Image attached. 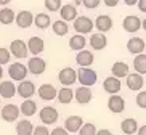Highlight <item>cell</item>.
I'll list each match as a JSON object with an SVG mask.
<instances>
[{"label": "cell", "instance_id": "obj_1", "mask_svg": "<svg viewBox=\"0 0 146 135\" xmlns=\"http://www.w3.org/2000/svg\"><path fill=\"white\" fill-rule=\"evenodd\" d=\"M77 80L82 84V87H88L96 84L98 80V76H96V71L90 69V68H80L77 71Z\"/></svg>", "mask_w": 146, "mask_h": 135}, {"label": "cell", "instance_id": "obj_2", "mask_svg": "<svg viewBox=\"0 0 146 135\" xmlns=\"http://www.w3.org/2000/svg\"><path fill=\"white\" fill-rule=\"evenodd\" d=\"M39 118L42 121V124H45V127L52 126V124H55L58 121V111L53 106H43L39 113Z\"/></svg>", "mask_w": 146, "mask_h": 135}, {"label": "cell", "instance_id": "obj_3", "mask_svg": "<svg viewBox=\"0 0 146 135\" xmlns=\"http://www.w3.org/2000/svg\"><path fill=\"white\" fill-rule=\"evenodd\" d=\"M8 74H10V77H11V82H13V80L23 82V80H26L27 68L23 65V63H13V65L8 68Z\"/></svg>", "mask_w": 146, "mask_h": 135}, {"label": "cell", "instance_id": "obj_4", "mask_svg": "<svg viewBox=\"0 0 146 135\" xmlns=\"http://www.w3.org/2000/svg\"><path fill=\"white\" fill-rule=\"evenodd\" d=\"M26 68H27V72H31V74H34V76H40V74L45 72V69H47V63H45V60H42V58L34 57L27 61Z\"/></svg>", "mask_w": 146, "mask_h": 135}, {"label": "cell", "instance_id": "obj_5", "mask_svg": "<svg viewBox=\"0 0 146 135\" xmlns=\"http://www.w3.org/2000/svg\"><path fill=\"white\" fill-rule=\"evenodd\" d=\"M93 29V21L88 16H77L74 19V31L80 34H88Z\"/></svg>", "mask_w": 146, "mask_h": 135}, {"label": "cell", "instance_id": "obj_6", "mask_svg": "<svg viewBox=\"0 0 146 135\" xmlns=\"http://www.w3.org/2000/svg\"><path fill=\"white\" fill-rule=\"evenodd\" d=\"M10 55H13L15 58H26L27 57V47H26V42L24 40H21V39H16V40H13L11 42V45H10Z\"/></svg>", "mask_w": 146, "mask_h": 135}, {"label": "cell", "instance_id": "obj_7", "mask_svg": "<svg viewBox=\"0 0 146 135\" xmlns=\"http://www.w3.org/2000/svg\"><path fill=\"white\" fill-rule=\"evenodd\" d=\"M122 27H124L127 32L133 34V32H137V31H140L143 27V21L138 16H135V15H130V16H125L124 18V21H122Z\"/></svg>", "mask_w": 146, "mask_h": 135}, {"label": "cell", "instance_id": "obj_8", "mask_svg": "<svg viewBox=\"0 0 146 135\" xmlns=\"http://www.w3.org/2000/svg\"><path fill=\"white\" fill-rule=\"evenodd\" d=\"M16 93L21 96V98L29 100L31 96L35 93L34 82H31V80H23V82H19V85H16Z\"/></svg>", "mask_w": 146, "mask_h": 135}, {"label": "cell", "instance_id": "obj_9", "mask_svg": "<svg viewBox=\"0 0 146 135\" xmlns=\"http://www.w3.org/2000/svg\"><path fill=\"white\" fill-rule=\"evenodd\" d=\"M15 21L19 27L23 29H27L29 26H32V23H34V15L31 13L29 10H23L19 11L18 15H15Z\"/></svg>", "mask_w": 146, "mask_h": 135}, {"label": "cell", "instance_id": "obj_10", "mask_svg": "<svg viewBox=\"0 0 146 135\" xmlns=\"http://www.w3.org/2000/svg\"><path fill=\"white\" fill-rule=\"evenodd\" d=\"M58 79H60V82L63 84L64 87H69V85H72V84L76 82V79H77V72H76L72 68H64V69L60 71Z\"/></svg>", "mask_w": 146, "mask_h": 135}, {"label": "cell", "instance_id": "obj_11", "mask_svg": "<svg viewBox=\"0 0 146 135\" xmlns=\"http://www.w3.org/2000/svg\"><path fill=\"white\" fill-rule=\"evenodd\" d=\"M108 108H109V111L114 114H119L124 111L125 108V101L122 96L119 95H111L109 96V100H108Z\"/></svg>", "mask_w": 146, "mask_h": 135}, {"label": "cell", "instance_id": "obj_12", "mask_svg": "<svg viewBox=\"0 0 146 135\" xmlns=\"http://www.w3.org/2000/svg\"><path fill=\"white\" fill-rule=\"evenodd\" d=\"M127 48H129V52L133 53V55H143L145 53V48H146V44H145V40L140 39V37H132L127 42Z\"/></svg>", "mask_w": 146, "mask_h": 135}, {"label": "cell", "instance_id": "obj_13", "mask_svg": "<svg viewBox=\"0 0 146 135\" xmlns=\"http://www.w3.org/2000/svg\"><path fill=\"white\" fill-rule=\"evenodd\" d=\"M84 126V119L80 118V116H69L68 119L64 121V129L66 132H72V134H76V132H79V129Z\"/></svg>", "mask_w": 146, "mask_h": 135}, {"label": "cell", "instance_id": "obj_14", "mask_svg": "<svg viewBox=\"0 0 146 135\" xmlns=\"http://www.w3.org/2000/svg\"><path fill=\"white\" fill-rule=\"evenodd\" d=\"M56 88L53 87L52 84H42L39 87V90H37V93H39V96L42 98V100L45 101H52L56 98Z\"/></svg>", "mask_w": 146, "mask_h": 135}, {"label": "cell", "instance_id": "obj_15", "mask_svg": "<svg viewBox=\"0 0 146 135\" xmlns=\"http://www.w3.org/2000/svg\"><path fill=\"white\" fill-rule=\"evenodd\" d=\"M27 47V52H31L32 55H39V53H42L43 50H45V42H43V39H40V37H31L29 42L26 44Z\"/></svg>", "mask_w": 146, "mask_h": 135}, {"label": "cell", "instance_id": "obj_16", "mask_svg": "<svg viewBox=\"0 0 146 135\" xmlns=\"http://www.w3.org/2000/svg\"><path fill=\"white\" fill-rule=\"evenodd\" d=\"M19 116V108L16 105H7L2 108V119L7 122H15Z\"/></svg>", "mask_w": 146, "mask_h": 135}, {"label": "cell", "instance_id": "obj_17", "mask_svg": "<svg viewBox=\"0 0 146 135\" xmlns=\"http://www.w3.org/2000/svg\"><path fill=\"white\" fill-rule=\"evenodd\" d=\"M103 87H104V90L108 92V93H111V95H117L120 92V88H122V84H120V80L119 79H116V77H106L104 79V82H103Z\"/></svg>", "mask_w": 146, "mask_h": 135}, {"label": "cell", "instance_id": "obj_18", "mask_svg": "<svg viewBox=\"0 0 146 135\" xmlns=\"http://www.w3.org/2000/svg\"><path fill=\"white\" fill-rule=\"evenodd\" d=\"M93 60H95L93 53L88 52V50H80L77 53V57H76V61H77V65L80 68H90L93 65Z\"/></svg>", "mask_w": 146, "mask_h": 135}, {"label": "cell", "instance_id": "obj_19", "mask_svg": "<svg viewBox=\"0 0 146 135\" xmlns=\"http://www.w3.org/2000/svg\"><path fill=\"white\" fill-rule=\"evenodd\" d=\"M111 72H112V77H116L120 80L122 77L129 76V65L124 63V61H116L111 68Z\"/></svg>", "mask_w": 146, "mask_h": 135}, {"label": "cell", "instance_id": "obj_20", "mask_svg": "<svg viewBox=\"0 0 146 135\" xmlns=\"http://www.w3.org/2000/svg\"><path fill=\"white\" fill-rule=\"evenodd\" d=\"M93 26H96V29L100 31V34H104V32H108L112 27V19L108 15H100Z\"/></svg>", "mask_w": 146, "mask_h": 135}, {"label": "cell", "instance_id": "obj_21", "mask_svg": "<svg viewBox=\"0 0 146 135\" xmlns=\"http://www.w3.org/2000/svg\"><path fill=\"white\" fill-rule=\"evenodd\" d=\"M60 15H61V21H74L77 18V8L74 5H63L60 8Z\"/></svg>", "mask_w": 146, "mask_h": 135}, {"label": "cell", "instance_id": "obj_22", "mask_svg": "<svg viewBox=\"0 0 146 135\" xmlns=\"http://www.w3.org/2000/svg\"><path fill=\"white\" fill-rule=\"evenodd\" d=\"M16 95V85L11 80H3L0 84V96L2 98H13Z\"/></svg>", "mask_w": 146, "mask_h": 135}, {"label": "cell", "instance_id": "obj_23", "mask_svg": "<svg viewBox=\"0 0 146 135\" xmlns=\"http://www.w3.org/2000/svg\"><path fill=\"white\" fill-rule=\"evenodd\" d=\"M74 95H76L77 103H80V105H87V103H90V100H92V90L88 87H79Z\"/></svg>", "mask_w": 146, "mask_h": 135}, {"label": "cell", "instance_id": "obj_24", "mask_svg": "<svg viewBox=\"0 0 146 135\" xmlns=\"http://www.w3.org/2000/svg\"><path fill=\"white\" fill-rule=\"evenodd\" d=\"M56 98H58V101H60L61 105H68L74 98V90L69 87H63L61 90L56 92Z\"/></svg>", "mask_w": 146, "mask_h": 135}, {"label": "cell", "instance_id": "obj_25", "mask_svg": "<svg viewBox=\"0 0 146 135\" xmlns=\"http://www.w3.org/2000/svg\"><path fill=\"white\" fill-rule=\"evenodd\" d=\"M108 45V39L104 34H93L90 37V47L95 48V50H103V48H106Z\"/></svg>", "mask_w": 146, "mask_h": 135}, {"label": "cell", "instance_id": "obj_26", "mask_svg": "<svg viewBox=\"0 0 146 135\" xmlns=\"http://www.w3.org/2000/svg\"><path fill=\"white\" fill-rule=\"evenodd\" d=\"M127 85H129L130 90H141L143 85H145L143 76H138V74H129V76H127Z\"/></svg>", "mask_w": 146, "mask_h": 135}, {"label": "cell", "instance_id": "obj_27", "mask_svg": "<svg viewBox=\"0 0 146 135\" xmlns=\"http://www.w3.org/2000/svg\"><path fill=\"white\" fill-rule=\"evenodd\" d=\"M120 129H122V132L127 135H132L135 134V132L138 130V122L135 121L133 118H127L122 121V124H120Z\"/></svg>", "mask_w": 146, "mask_h": 135}, {"label": "cell", "instance_id": "obj_28", "mask_svg": "<svg viewBox=\"0 0 146 135\" xmlns=\"http://www.w3.org/2000/svg\"><path fill=\"white\" fill-rule=\"evenodd\" d=\"M35 111H37V105L34 100H24L23 105L19 106V114H24V116H34Z\"/></svg>", "mask_w": 146, "mask_h": 135}, {"label": "cell", "instance_id": "obj_29", "mask_svg": "<svg viewBox=\"0 0 146 135\" xmlns=\"http://www.w3.org/2000/svg\"><path fill=\"white\" fill-rule=\"evenodd\" d=\"M32 130H34V126L27 119H23V121H19L16 124V134L18 135H32Z\"/></svg>", "mask_w": 146, "mask_h": 135}, {"label": "cell", "instance_id": "obj_30", "mask_svg": "<svg viewBox=\"0 0 146 135\" xmlns=\"http://www.w3.org/2000/svg\"><path fill=\"white\" fill-rule=\"evenodd\" d=\"M85 44H87V39L84 37V35H72L71 39H69V47H71V50H77V52H80L82 48H85Z\"/></svg>", "mask_w": 146, "mask_h": 135}, {"label": "cell", "instance_id": "obj_31", "mask_svg": "<svg viewBox=\"0 0 146 135\" xmlns=\"http://www.w3.org/2000/svg\"><path fill=\"white\" fill-rule=\"evenodd\" d=\"M133 68H135V71H137L138 76H141V74L146 72V55L145 53L135 57V60H133Z\"/></svg>", "mask_w": 146, "mask_h": 135}, {"label": "cell", "instance_id": "obj_32", "mask_svg": "<svg viewBox=\"0 0 146 135\" xmlns=\"http://www.w3.org/2000/svg\"><path fill=\"white\" fill-rule=\"evenodd\" d=\"M50 16H48L47 13H37L34 16V23L32 24H35V26L39 27V29H47L48 26H50Z\"/></svg>", "mask_w": 146, "mask_h": 135}, {"label": "cell", "instance_id": "obj_33", "mask_svg": "<svg viewBox=\"0 0 146 135\" xmlns=\"http://www.w3.org/2000/svg\"><path fill=\"white\" fill-rule=\"evenodd\" d=\"M15 21V11L8 7L0 10V23L2 24H11Z\"/></svg>", "mask_w": 146, "mask_h": 135}, {"label": "cell", "instance_id": "obj_34", "mask_svg": "<svg viewBox=\"0 0 146 135\" xmlns=\"http://www.w3.org/2000/svg\"><path fill=\"white\" fill-rule=\"evenodd\" d=\"M53 32H55L56 35H66L68 34V31H69V27H68V23H64V21H61V19H58V21H53Z\"/></svg>", "mask_w": 146, "mask_h": 135}, {"label": "cell", "instance_id": "obj_35", "mask_svg": "<svg viewBox=\"0 0 146 135\" xmlns=\"http://www.w3.org/2000/svg\"><path fill=\"white\" fill-rule=\"evenodd\" d=\"M95 134H96V127L92 122H87L79 129V135H95Z\"/></svg>", "mask_w": 146, "mask_h": 135}, {"label": "cell", "instance_id": "obj_36", "mask_svg": "<svg viewBox=\"0 0 146 135\" xmlns=\"http://www.w3.org/2000/svg\"><path fill=\"white\" fill-rule=\"evenodd\" d=\"M45 8L50 11H60L61 0H45Z\"/></svg>", "mask_w": 146, "mask_h": 135}, {"label": "cell", "instance_id": "obj_37", "mask_svg": "<svg viewBox=\"0 0 146 135\" xmlns=\"http://www.w3.org/2000/svg\"><path fill=\"white\" fill-rule=\"evenodd\" d=\"M10 52H8V48H0V66L2 65H7L10 61Z\"/></svg>", "mask_w": 146, "mask_h": 135}, {"label": "cell", "instance_id": "obj_38", "mask_svg": "<svg viewBox=\"0 0 146 135\" xmlns=\"http://www.w3.org/2000/svg\"><path fill=\"white\" fill-rule=\"evenodd\" d=\"M137 105L140 106L141 109L146 108V92H145V90H141V92L137 95Z\"/></svg>", "mask_w": 146, "mask_h": 135}, {"label": "cell", "instance_id": "obj_39", "mask_svg": "<svg viewBox=\"0 0 146 135\" xmlns=\"http://www.w3.org/2000/svg\"><path fill=\"white\" fill-rule=\"evenodd\" d=\"M32 135H50V132H48V129L45 126H39L32 130Z\"/></svg>", "mask_w": 146, "mask_h": 135}, {"label": "cell", "instance_id": "obj_40", "mask_svg": "<svg viewBox=\"0 0 146 135\" xmlns=\"http://www.w3.org/2000/svg\"><path fill=\"white\" fill-rule=\"evenodd\" d=\"M85 8H96L100 5V0H85V2H82Z\"/></svg>", "mask_w": 146, "mask_h": 135}, {"label": "cell", "instance_id": "obj_41", "mask_svg": "<svg viewBox=\"0 0 146 135\" xmlns=\"http://www.w3.org/2000/svg\"><path fill=\"white\" fill-rule=\"evenodd\" d=\"M50 135H69V134L63 129V127H55V129L50 132Z\"/></svg>", "mask_w": 146, "mask_h": 135}, {"label": "cell", "instance_id": "obj_42", "mask_svg": "<svg viewBox=\"0 0 146 135\" xmlns=\"http://www.w3.org/2000/svg\"><path fill=\"white\" fill-rule=\"evenodd\" d=\"M95 135H112L111 130H108V129H101V130H96Z\"/></svg>", "mask_w": 146, "mask_h": 135}, {"label": "cell", "instance_id": "obj_43", "mask_svg": "<svg viewBox=\"0 0 146 135\" xmlns=\"http://www.w3.org/2000/svg\"><path fill=\"white\" fill-rule=\"evenodd\" d=\"M104 3H106L108 7H116V5L119 3V0H106Z\"/></svg>", "mask_w": 146, "mask_h": 135}, {"label": "cell", "instance_id": "obj_44", "mask_svg": "<svg viewBox=\"0 0 146 135\" xmlns=\"http://www.w3.org/2000/svg\"><path fill=\"white\" fill-rule=\"evenodd\" d=\"M138 5H140V8H141V11H146V2H145V0H141V2H138Z\"/></svg>", "mask_w": 146, "mask_h": 135}, {"label": "cell", "instance_id": "obj_45", "mask_svg": "<svg viewBox=\"0 0 146 135\" xmlns=\"http://www.w3.org/2000/svg\"><path fill=\"white\" fill-rule=\"evenodd\" d=\"M138 135H146V127H145V126L140 127V132H138Z\"/></svg>", "mask_w": 146, "mask_h": 135}, {"label": "cell", "instance_id": "obj_46", "mask_svg": "<svg viewBox=\"0 0 146 135\" xmlns=\"http://www.w3.org/2000/svg\"><path fill=\"white\" fill-rule=\"evenodd\" d=\"M125 3H127V5H135V3H137V2H135V0H127Z\"/></svg>", "mask_w": 146, "mask_h": 135}, {"label": "cell", "instance_id": "obj_47", "mask_svg": "<svg viewBox=\"0 0 146 135\" xmlns=\"http://www.w3.org/2000/svg\"><path fill=\"white\" fill-rule=\"evenodd\" d=\"M2 76H3V69H2V66H0V79H2Z\"/></svg>", "mask_w": 146, "mask_h": 135}]
</instances>
